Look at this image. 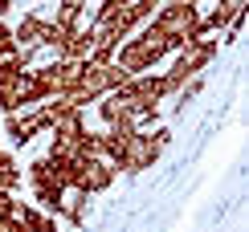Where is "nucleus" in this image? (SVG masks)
<instances>
[{"instance_id":"nucleus-23","label":"nucleus","mask_w":249,"mask_h":232,"mask_svg":"<svg viewBox=\"0 0 249 232\" xmlns=\"http://www.w3.org/2000/svg\"><path fill=\"white\" fill-rule=\"evenodd\" d=\"M0 232H4V224H0Z\"/></svg>"},{"instance_id":"nucleus-18","label":"nucleus","mask_w":249,"mask_h":232,"mask_svg":"<svg viewBox=\"0 0 249 232\" xmlns=\"http://www.w3.org/2000/svg\"><path fill=\"white\" fill-rule=\"evenodd\" d=\"M17 187H20V167L13 159H4V163H0V192H13L17 196Z\"/></svg>"},{"instance_id":"nucleus-10","label":"nucleus","mask_w":249,"mask_h":232,"mask_svg":"<svg viewBox=\"0 0 249 232\" xmlns=\"http://www.w3.org/2000/svg\"><path fill=\"white\" fill-rule=\"evenodd\" d=\"M41 37H45V17H37V13L20 17V25L13 29L17 49H41Z\"/></svg>"},{"instance_id":"nucleus-7","label":"nucleus","mask_w":249,"mask_h":232,"mask_svg":"<svg viewBox=\"0 0 249 232\" xmlns=\"http://www.w3.org/2000/svg\"><path fill=\"white\" fill-rule=\"evenodd\" d=\"M45 131V122H41V114H37V106L33 110H20V114H8L4 118V134H8V143L13 147H25L33 134H41Z\"/></svg>"},{"instance_id":"nucleus-11","label":"nucleus","mask_w":249,"mask_h":232,"mask_svg":"<svg viewBox=\"0 0 249 232\" xmlns=\"http://www.w3.org/2000/svg\"><path fill=\"white\" fill-rule=\"evenodd\" d=\"M33 196H37V204H41V212H49V216H57L61 212V187L53 183V171H49L45 179H33Z\"/></svg>"},{"instance_id":"nucleus-13","label":"nucleus","mask_w":249,"mask_h":232,"mask_svg":"<svg viewBox=\"0 0 249 232\" xmlns=\"http://www.w3.org/2000/svg\"><path fill=\"white\" fill-rule=\"evenodd\" d=\"M33 61H37V49H4L0 53V78L4 73H20V69H33Z\"/></svg>"},{"instance_id":"nucleus-8","label":"nucleus","mask_w":249,"mask_h":232,"mask_svg":"<svg viewBox=\"0 0 249 232\" xmlns=\"http://www.w3.org/2000/svg\"><path fill=\"white\" fill-rule=\"evenodd\" d=\"M98 118L107 122V131H119V134H131L135 131V114L123 106V102H115L107 94V98H98Z\"/></svg>"},{"instance_id":"nucleus-5","label":"nucleus","mask_w":249,"mask_h":232,"mask_svg":"<svg viewBox=\"0 0 249 232\" xmlns=\"http://www.w3.org/2000/svg\"><path fill=\"white\" fill-rule=\"evenodd\" d=\"M155 159H160V151L151 147V139L143 131H135V134H127L119 159L110 167H115V171H127V175H139V171H147V167H155Z\"/></svg>"},{"instance_id":"nucleus-15","label":"nucleus","mask_w":249,"mask_h":232,"mask_svg":"<svg viewBox=\"0 0 249 232\" xmlns=\"http://www.w3.org/2000/svg\"><path fill=\"white\" fill-rule=\"evenodd\" d=\"M57 216H66L70 224L82 228V220H86V196H82V192H66V196H61V212Z\"/></svg>"},{"instance_id":"nucleus-19","label":"nucleus","mask_w":249,"mask_h":232,"mask_svg":"<svg viewBox=\"0 0 249 232\" xmlns=\"http://www.w3.org/2000/svg\"><path fill=\"white\" fill-rule=\"evenodd\" d=\"M147 139H151V147H155V151H163V147L172 143V131H168V126H155V131L147 134Z\"/></svg>"},{"instance_id":"nucleus-14","label":"nucleus","mask_w":249,"mask_h":232,"mask_svg":"<svg viewBox=\"0 0 249 232\" xmlns=\"http://www.w3.org/2000/svg\"><path fill=\"white\" fill-rule=\"evenodd\" d=\"M82 8H86V0H61L53 25L61 29V33H70V29H82Z\"/></svg>"},{"instance_id":"nucleus-3","label":"nucleus","mask_w":249,"mask_h":232,"mask_svg":"<svg viewBox=\"0 0 249 232\" xmlns=\"http://www.w3.org/2000/svg\"><path fill=\"white\" fill-rule=\"evenodd\" d=\"M41 102H45V90H41L33 69L4 73V78H0V110L4 114H20L29 106H41Z\"/></svg>"},{"instance_id":"nucleus-4","label":"nucleus","mask_w":249,"mask_h":232,"mask_svg":"<svg viewBox=\"0 0 249 232\" xmlns=\"http://www.w3.org/2000/svg\"><path fill=\"white\" fill-rule=\"evenodd\" d=\"M110 98L123 102L131 114L139 106H160L163 98H168V82H163V73H135V78H127L119 90H110Z\"/></svg>"},{"instance_id":"nucleus-9","label":"nucleus","mask_w":249,"mask_h":232,"mask_svg":"<svg viewBox=\"0 0 249 232\" xmlns=\"http://www.w3.org/2000/svg\"><path fill=\"white\" fill-rule=\"evenodd\" d=\"M90 53H94V33H90V29H70V33L61 37L57 57H66V61H86Z\"/></svg>"},{"instance_id":"nucleus-6","label":"nucleus","mask_w":249,"mask_h":232,"mask_svg":"<svg viewBox=\"0 0 249 232\" xmlns=\"http://www.w3.org/2000/svg\"><path fill=\"white\" fill-rule=\"evenodd\" d=\"M74 167H78V187L74 192H82V196H102L115 183V167L107 159H74Z\"/></svg>"},{"instance_id":"nucleus-16","label":"nucleus","mask_w":249,"mask_h":232,"mask_svg":"<svg viewBox=\"0 0 249 232\" xmlns=\"http://www.w3.org/2000/svg\"><path fill=\"white\" fill-rule=\"evenodd\" d=\"M49 159H78V134H49Z\"/></svg>"},{"instance_id":"nucleus-12","label":"nucleus","mask_w":249,"mask_h":232,"mask_svg":"<svg viewBox=\"0 0 249 232\" xmlns=\"http://www.w3.org/2000/svg\"><path fill=\"white\" fill-rule=\"evenodd\" d=\"M17 216L25 220L29 232H57V216L41 212V208H33V204H17Z\"/></svg>"},{"instance_id":"nucleus-17","label":"nucleus","mask_w":249,"mask_h":232,"mask_svg":"<svg viewBox=\"0 0 249 232\" xmlns=\"http://www.w3.org/2000/svg\"><path fill=\"white\" fill-rule=\"evenodd\" d=\"M78 159H102V134H94V131L78 134Z\"/></svg>"},{"instance_id":"nucleus-20","label":"nucleus","mask_w":249,"mask_h":232,"mask_svg":"<svg viewBox=\"0 0 249 232\" xmlns=\"http://www.w3.org/2000/svg\"><path fill=\"white\" fill-rule=\"evenodd\" d=\"M13 45H17V41H13V29L0 20V53H4V49H13Z\"/></svg>"},{"instance_id":"nucleus-22","label":"nucleus","mask_w":249,"mask_h":232,"mask_svg":"<svg viewBox=\"0 0 249 232\" xmlns=\"http://www.w3.org/2000/svg\"><path fill=\"white\" fill-rule=\"evenodd\" d=\"M8 8H13V0H0V17H4V13H8Z\"/></svg>"},{"instance_id":"nucleus-2","label":"nucleus","mask_w":249,"mask_h":232,"mask_svg":"<svg viewBox=\"0 0 249 232\" xmlns=\"http://www.w3.org/2000/svg\"><path fill=\"white\" fill-rule=\"evenodd\" d=\"M213 57H216V37H209V41L188 37L180 49H176L172 69L163 73V82H168V94H176L180 86H188L192 78H200V69H209V66H213Z\"/></svg>"},{"instance_id":"nucleus-21","label":"nucleus","mask_w":249,"mask_h":232,"mask_svg":"<svg viewBox=\"0 0 249 232\" xmlns=\"http://www.w3.org/2000/svg\"><path fill=\"white\" fill-rule=\"evenodd\" d=\"M4 232H29V228H25V220H20V216H13V220H4Z\"/></svg>"},{"instance_id":"nucleus-1","label":"nucleus","mask_w":249,"mask_h":232,"mask_svg":"<svg viewBox=\"0 0 249 232\" xmlns=\"http://www.w3.org/2000/svg\"><path fill=\"white\" fill-rule=\"evenodd\" d=\"M168 53H176L172 41H168V37H163L160 29L147 20V29H135V33L115 49V66H119L123 73H131V78H135V73H147L155 61L168 57Z\"/></svg>"}]
</instances>
